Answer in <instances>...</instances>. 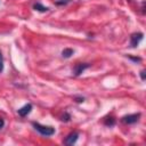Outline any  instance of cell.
Wrapping results in <instances>:
<instances>
[{
  "label": "cell",
  "instance_id": "4",
  "mask_svg": "<svg viewBox=\"0 0 146 146\" xmlns=\"http://www.w3.org/2000/svg\"><path fill=\"white\" fill-rule=\"evenodd\" d=\"M78 137H79V133L78 132H71L70 135H67V137L65 138L64 143L66 145H73L78 140Z\"/></svg>",
  "mask_w": 146,
  "mask_h": 146
},
{
  "label": "cell",
  "instance_id": "10",
  "mask_svg": "<svg viewBox=\"0 0 146 146\" xmlns=\"http://www.w3.org/2000/svg\"><path fill=\"white\" fill-rule=\"evenodd\" d=\"M111 120H106L105 121V124H107V125H113L114 124V120H113V117H110Z\"/></svg>",
  "mask_w": 146,
  "mask_h": 146
},
{
  "label": "cell",
  "instance_id": "3",
  "mask_svg": "<svg viewBox=\"0 0 146 146\" xmlns=\"http://www.w3.org/2000/svg\"><path fill=\"white\" fill-rule=\"evenodd\" d=\"M141 39H143V33H133L130 36V44H131V47L138 46V43L141 41Z\"/></svg>",
  "mask_w": 146,
  "mask_h": 146
},
{
  "label": "cell",
  "instance_id": "8",
  "mask_svg": "<svg viewBox=\"0 0 146 146\" xmlns=\"http://www.w3.org/2000/svg\"><path fill=\"white\" fill-rule=\"evenodd\" d=\"M34 8H35V10L38 9V10H40V11H46V10H48V8H47V7H43V6H41L40 3L34 5Z\"/></svg>",
  "mask_w": 146,
  "mask_h": 146
},
{
  "label": "cell",
  "instance_id": "1",
  "mask_svg": "<svg viewBox=\"0 0 146 146\" xmlns=\"http://www.w3.org/2000/svg\"><path fill=\"white\" fill-rule=\"evenodd\" d=\"M33 127H34V129H35L36 131H39L42 136H46V137H48V136H52V135L55 133V129H54L52 127L42 125V124H40V123H35V122H33Z\"/></svg>",
  "mask_w": 146,
  "mask_h": 146
},
{
  "label": "cell",
  "instance_id": "7",
  "mask_svg": "<svg viewBox=\"0 0 146 146\" xmlns=\"http://www.w3.org/2000/svg\"><path fill=\"white\" fill-rule=\"evenodd\" d=\"M62 55H63V57L68 58V57H71V56L73 55V50H72V49H70V48H66V49H64V50H63Z\"/></svg>",
  "mask_w": 146,
  "mask_h": 146
},
{
  "label": "cell",
  "instance_id": "9",
  "mask_svg": "<svg viewBox=\"0 0 146 146\" xmlns=\"http://www.w3.org/2000/svg\"><path fill=\"white\" fill-rule=\"evenodd\" d=\"M2 70H3V57L0 51V72H2Z\"/></svg>",
  "mask_w": 146,
  "mask_h": 146
},
{
  "label": "cell",
  "instance_id": "5",
  "mask_svg": "<svg viewBox=\"0 0 146 146\" xmlns=\"http://www.w3.org/2000/svg\"><path fill=\"white\" fill-rule=\"evenodd\" d=\"M89 67V64H82V63H80V64H76L75 66H74V74L75 75H80L86 68H88Z\"/></svg>",
  "mask_w": 146,
  "mask_h": 146
},
{
  "label": "cell",
  "instance_id": "6",
  "mask_svg": "<svg viewBox=\"0 0 146 146\" xmlns=\"http://www.w3.org/2000/svg\"><path fill=\"white\" fill-rule=\"evenodd\" d=\"M31 110H32V105H31V104H26V105H24L23 107H21L17 112H18V114H19L21 116H26V115L31 112Z\"/></svg>",
  "mask_w": 146,
  "mask_h": 146
},
{
  "label": "cell",
  "instance_id": "11",
  "mask_svg": "<svg viewBox=\"0 0 146 146\" xmlns=\"http://www.w3.org/2000/svg\"><path fill=\"white\" fill-rule=\"evenodd\" d=\"M3 125H5V121H3V119H1V117H0V129H1Z\"/></svg>",
  "mask_w": 146,
  "mask_h": 146
},
{
  "label": "cell",
  "instance_id": "12",
  "mask_svg": "<svg viewBox=\"0 0 146 146\" xmlns=\"http://www.w3.org/2000/svg\"><path fill=\"white\" fill-rule=\"evenodd\" d=\"M144 73H145V72H144V71H141V79H143V80L145 79V74H144Z\"/></svg>",
  "mask_w": 146,
  "mask_h": 146
},
{
  "label": "cell",
  "instance_id": "2",
  "mask_svg": "<svg viewBox=\"0 0 146 146\" xmlns=\"http://www.w3.org/2000/svg\"><path fill=\"white\" fill-rule=\"evenodd\" d=\"M139 116L140 114H130V115H125L122 117V122L124 123H128V124H131V123H136L138 120H139Z\"/></svg>",
  "mask_w": 146,
  "mask_h": 146
}]
</instances>
